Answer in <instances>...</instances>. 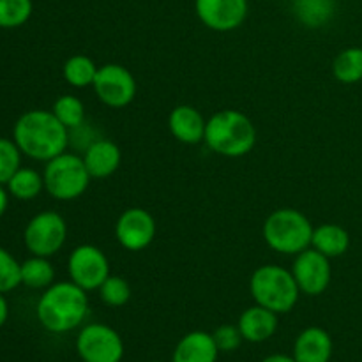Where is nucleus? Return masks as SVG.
Here are the masks:
<instances>
[{
	"label": "nucleus",
	"instance_id": "f257e3e1",
	"mask_svg": "<svg viewBox=\"0 0 362 362\" xmlns=\"http://www.w3.org/2000/svg\"><path fill=\"white\" fill-rule=\"evenodd\" d=\"M13 140L21 154L48 163L69 147V129L52 110H28L13 127Z\"/></svg>",
	"mask_w": 362,
	"mask_h": 362
},
{
	"label": "nucleus",
	"instance_id": "f03ea898",
	"mask_svg": "<svg viewBox=\"0 0 362 362\" xmlns=\"http://www.w3.org/2000/svg\"><path fill=\"white\" fill-rule=\"evenodd\" d=\"M35 315L42 327L53 334L74 331L88 315V297L83 288L73 281H59L39 297Z\"/></svg>",
	"mask_w": 362,
	"mask_h": 362
},
{
	"label": "nucleus",
	"instance_id": "7ed1b4c3",
	"mask_svg": "<svg viewBox=\"0 0 362 362\" xmlns=\"http://www.w3.org/2000/svg\"><path fill=\"white\" fill-rule=\"evenodd\" d=\"M204 141L212 152L223 158H243L257 144V127L239 110H219L207 120Z\"/></svg>",
	"mask_w": 362,
	"mask_h": 362
},
{
	"label": "nucleus",
	"instance_id": "20e7f679",
	"mask_svg": "<svg viewBox=\"0 0 362 362\" xmlns=\"http://www.w3.org/2000/svg\"><path fill=\"white\" fill-rule=\"evenodd\" d=\"M250 292L255 304L278 315L290 313L300 297V290L292 271L276 264L260 265L251 274Z\"/></svg>",
	"mask_w": 362,
	"mask_h": 362
},
{
	"label": "nucleus",
	"instance_id": "39448f33",
	"mask_svg": "<svg viewBox=\"0 0 362 362\" xmlns=\"http://www.w3.org/2000/svg\"><path fill=\"white\" fill-rule=\"evenodd\" d=\"M313 230L315 226L304 212L285 207L267 216L262 226V235L272 251L296 257L300 251L311 247Z\"/></svg>",
	"mask_w": 362,
	"mask_h": 362
},
{
	"label": "nucleus",
	"instance_id": "423d86ee",
	"mask_svg": "<svg viewBox=\"0 0 362 362\" xmlns=\"http://www.w3.org/2000/svg\"><path fill=\"white\" fill-rule=\"evenodd\" d=\"M42 179L45 191L49 197L59 202H71L85 194L92 177L85 166L83 158L66 151L46 163Z\"/></svg>",
	"mask_w": 362,
	"mask_h": 362
},
{
	"label": "nucleus",
	"instance_id": "0eeeda50",
	"mask_svg": "<svg viewBox=\"0 0 362 362\" xmlns=\"http://www.w3.org/2000/svg\"><path fill=\"white\" fill-rule=\"evenodd\" d=\"M66 240L67 223L59 212H39L25 226L23 243L35 257H53L62 250Z\"/></svg>",
	"mask_w": 362,
	"mask_h": 362
},
{
	"label": "nucleus",
	"instance_id": "6e6552de",
	"mask_svg": "<svg viewBox=\"0 0 362 362\" xmlns=\"http://www.w3.org/2000/svg\"><path fill=\"white\" fill-rule=\"evenodd\" d=\"M124 352L120 334L106 324L83 325L76 336V354L83 362H122Z\"/></svg>",
	"mask_w": 362,
	"mask_h": 362
},
{
	"label": "nucleus",
	"instance_id": "1a4fd4ad",
	"mask_svg": "<svg viewBox=\"0 0 362 362\" xmlns=\"http://www.w3.org/2000/svg\"><path fill=\"white\" fill-rule=\"evenodd\" d=\"M67 274L71 281L85 292L99 290L105 279L112 274L108 257L94 244L76 246L67 258Z\"/></svg>",
	"mask_w": 362,
	"mask_h": 362
},
{
	"label": "nucleus",
	"instance_id": "9d476101",
	"mask_svg": "<svg viewBox=\"0 0 362 362\" xmlns=\"http://www.w3.org/2000/svg\"><path fill=\"white\" fill-rule=\"evenodd\" d=\"M92 88L103 105L113 110H120L134 101L138 85L133 73L127 67L120 66V64H105L98 69Z\"/></svg>",
	"mask_w": 362,
	"mask_h": 362
},
{
	"label": "nucleus",
	"instance_id": "9b49d317",
	"mask_svg": "<svg viewBox=\"0 0 362 362\" xmlns=\"http://www.w3.org/2000/svg\"><path fill=\"white\" fill-rule=\"evenodd\" d=\"M290 271L296 278L300 293H304V296H322L331 285V258H327L313 247H308V250L296 255Z\"/></svg>",
	"mask_w": 362,
	"mask_h": 362
},
{
	"label": "nucleus",
	"instance_id": "f8f14e48",
	"mask_svg": "<svg viewBox=\"0 0 362 362\" xmlns=\"http://www.w3.org/2000/svg\"><path fill=\"white\" fill-rule=\"evenodd\" d=\"M156 219L147 209L131 207L119 216L115 223V237L126 251H144L154 243Z\"/></svg>",
	"mask_w": 362,
	"mask_h": 362
},
{
	"label": "nucleus",
	"instance_id": "ddd939ff",
	"mask_svg": "<svg viewBox=\"0 0 362 362\" xmlns=\"http://www.w3.org/2000/svg\"><path fill=\"white\" fill-rule=\"evenodd\" d=\"M247 0H194L202 23L214 32L237 30L247 18Z\"/></svg>",
	"mask_w": 362,
	"mask_h": 362
},
{
	"label": "nucleus",
	"instance_id": "4468645a",
	"mask_svg": "<svg viewBox=\"0 0 362 362\" xmlns=\"http://www.w3.org/2000/svg\"><path fill=\"white\" fill-rule=\"evenodd\" d=\"M207 120L191 105H179L170 112L168 129L177 141L184 145H198L205 140Z\"/></svg>",
	"mask_w": 362,
	"mask_h": 362
},
{
	"label": "nucleus",
	"instance_id": "2eb2a0df",
	"mask_svg": "<svg viewBox=\"0 0 362 362\" xmlns=\"http://www.w3.org/2000/svg\"><path fill=\"white\" fill-rule=\"evenodd\" d=\"M85 166L92 179H108L119 170L122 163V152L119 145L106 138H98L81 154Z\"/></svg>",
	"mask_w": 362,
	"mask_h": 362
},
{
	"label": "nucleus",
	"instance_id": "dca6fc26",
	"mask_svg": "<svg viewBox=\"0 0 362 362\" xmlns=\"http://www.w3.org/2000/svg\"><path fill=\"white\" fill-rule=\"evenodd\" d=\"M278 313L258 304L244 310L237 322L243 339L250 343H264L271 339L278 331Z\"/></svg>",
	"mask_w": 362,
	"mask_h": 362
},
{
	"label": "nucleus",
	"instance_id": "f3484780",
	"mask_svg": "<svg viewBox=\"0 0 362 362\" xmlns=\"http://www.w3.org/2000/svg\"><path fill=\"white\" fill-rule=\"evenodd\" d=\"M218 356L214 336L205 331H193L179 339L173 349L172 362H216Z\"/></svg>",
	"mask_w": 362,
	"mask_h": 362
},
{
	"label": "nucleus",
	"instance_id": "a211bd4d",
	"mask_svg": "<svg viewBox=\"0 0 362 362\" xmlns=\"http://www.w3.org/2000/svg\"><path fill=\"white\" fill-rule=\"evenodd\" d=\"M292 356L297 362H329L332 357L331 334L322 327H306L296 338Z\"/></svg>",
	"mask_w": 362,
	"mask_h": 362
},
{
	"label": "nucleus",
	"instance_id": "6ab92c4d",
	"mask_svg": "<svg viewBox=\"0 0 362 362\" xmlns=\"http://www.w3.org/2000/svg\"><path fill=\"white\" fill-rule=\"evenodd\" d=\"M350 233L336 223H324L313 230L311 247L327 258L343 257L350 250Z\"/></svg>",
	"mask_w": 362,
	"mask_h": 362
},
{
	"label": "nucleus",
	"instance_id": "aec40b11",
	"mask_svg": "<svg viewBox=\"0 0 362 362\" xmlns=\"http://www.w3.org/2000/svg\"><path fill=\"white\" fill-rule=\"evenodd\" d=\"M293 14L306 28H322L334 18L336 0H293Z\"/></svg>",
	"mask_w": 362,
	"mask_h": 362
},
{
	"label": "nucleus",
	"instance_id": "412c9836",
	"mask_svg": "<svg viewBox=\"0 0 362 362\" xmlns=\"http://www.w3.org/2000/svg\"><path fill=\"white\" fill-rule=\"evenodd\" d=\"M53 283H55V267L48 258L32 255L21 264V285L32 290H46Z\"/></svg>",
	"mask_w": 362,
	"mask_h": 362
},
{
	"label": "nucleus",
	"instance_id": "4be33fe9",
	"mask_svg": "<svg viewBox=\"0 0 362 362\" xmlns=\"http://www.w3.org/2000/svg\"><path fill=\"white\" fill-rule=\"evenodd\" d=\"M6 187L13 198L28 202L41 194V191L45 189V179H42V173H39L37 170L21 168L20 166L16 173L7 180Z\"/></svg>",
	"mask_w": 362,
	"mask_h": 362
},
{
	"label": "nucleus",
	"instance_id": "5701e85b",
	"mask_svg": "<svg viewBox=\"0 0 362 362\" xmlns=\"http://www.w3.org/2000/svg\"><path fill=\"white\" fill-rule=\"evenodd\" d=\"M99 67L95 66L90 57L78 53V55L69 57L62 66V76L67 85L74 88H87L94 85L95 74Z\"/></svg>",
	"mask_w": 362,
	"mask_h": 362
},
{
	"label": "nucleus",
	"instance_id": "b1692460",
	"mask_svg": "<svg viewBox=\"0 0 362 362\" xmlns=\"http://www.w3.org/2000/svg\"><path fill=\"white\" fill-rule=\"evenodd\" d=\"M332 76L343 85L362 81V48L350 46L339 52L332 60Z\"/></svg>",
	"mask_w": 362,
	"mask_h": 362
},
{
	"label": "nucleus",
	"instance_id": "393cba45",
	"mask_svg": "<svg viewBox=\"0 0 362 362\" xmlns=\"http://www.w3.org/2000/svg\"><path fill=\"white\" fill-rule=\"evenodd\" d=\"M52 112L69 131L85 122V105L80 98H76V95H60V98L53 103Z\"/></svg>",
	"mask_w": 362,
	"mask_h": 362
},
{
	"label": "nucleus",
	"instance_id": "a878e982",
	"mask_svg": "<svg viewBox=\"0 0 362 362\" xmlns=\"http://www.w3.org/2000/svg\"><path fill=\"white\" fill-rule=\"evenodd\" d=\"M32 0H0V28H18L32 16Z\"/></svg>",
	"mask_w": 362,
	"mask_h": 362
},
{
	"label": "nucleus",
	"instance_id": "bb28decb",
	"mask_svg": "<svg viewBox=\"0 0 362 362\" xmlns=\"http://www.w3.org/2000/svg\"><path fill=\"white\" fill-rule=\"evenodd\" d=\"M99 297L108 308H122L131 299V286L122 276L110 274L99 286Z\"/></svg>",
	"mask_w": 362,
	"mask_h": 362
},
{
	"label": "nucleus",
	"instance_id": "cd10ccee",
	"mask_svg": "<svg viewBox=\"0 0 362 362\" xmlns=\"http://www.w3.org/2000/svg\"><path fill=\"white\" fill-rule=\"evenodd\" d=\"M21 285V264L0 246V292L7 293Z\"/></svg>",
	"mask_w": 362,
	"mask_h": 362
},
{
	"label": "nucleus",
	"instance_id": "c85d7f7f",
	"mask_svg": "<svg viewBox=\"0 0 362 362\" xmlns=\"http://www.w3.org/2000/svg\"><path fill=\"white\" fill-rule=\"evenodd\" d=\"M21 166V151L14 140L0 136V184L6 186L7 180Z\"/></svg>",
	"mask_w": 362,
	"mask_h": 362
},
{
	"label": "nucleus",
	"instance_id": "c756f323",
	"mask_svg": "<svg viewBox=\"0 0 362 362\" xmlns=\"http://www.w3.org/2000/svg\"><path fill=\"white\" fill-rule=\"evenodd\" d=\"M212 336H214V341L216 345H218L219 352H235L240 346V343L244 341L239 327L232 324L219 325V327L212 332Z\"/></svg>",
	"mask_w": 362,
	"mask_h": 362
},
{
	"label": "nucleus",
	"instance_id": "7c9ffc66",
	"mask_svg": "<svg viewBox=\"0 0 362 362\" xmlns=\"http://www.w3.org/2000/svg\"><path fill=\"white\" fill-rule=\"evenodd\" d=\"M95 140H98V136H95L94 129H92L87 122H83L81 126L69 131V145L80 148L81 152H83L88 145L94 144Z\"/></svg>",
	"mask_w": 362,
	"mask_h": 362
},
{
	"label": "nucleus",
	"instance_id": "2f4dec72",
	"mask_svg": "<svg viewBox=\"0 0 362 362\" xmlns=\"http://www.w3.org/2000/svg\"><path fill=\"white\" fill-rule=\"evenodd\" d=\"M7 317H9V304H7L6 296L0 292V329H2L4 324L7 322Z\"/></svg>",
	"mask_w": 362,
	"mask_h": 362
},
{
	"label": "nucleus",
	"instance_id": "473e14b6",
	"mask_svg": "<svg viewBox=\"0 0 362 362\" xmlns=\"http://www.w3.org/2000/svg\"><path fill=\"white\" fill-rule=\"evenodd\" d=\"M7 205H9V191L4 187V184H0V218L6 214Z\"/></svg>",
	"mask_w": 362,
	"mask_h": 362
},
{
	"label": "nucleus",
	"instance_id": "72a5a7b5",
	"mask_svg": "<svg viewBox=\"0 0 362 362\" xmlns=\"http://www.w3.org/2000/svg\"><path fill=\"white\" fill-rule=\"evenodd\" d=\"M262 362H297L293 356H285V354H272V356L265 357Z\"/></svg>",
	"mask_w": 362,
	"mask_h": 362
},
{
	"label": "nucleus",
	"instance_id": "f704fd0d",
	"mask_svg": "<svg viewBox=\"0 0 362 362\" xmlns=\"http://www.w3.org/2000/svg\"><path fill=\"white\" fill-rule=\"evenodd\" d=\"M154 362H159V361H154Z\"/></svg>",
	"mask_w": 362,
	"mask_h": 362
},
{
	"label": "nucleus",
	"instance_id": "c9c22d12",
	"mask_svg": "<svg viewBox=\"0 0 362 362\" xmlns=\"http://www.w3.org/2000/svg\"><path fill=\"white\" fill-rule=\"evenodd\" d=\"M80 362H83V361H80Z\"/></svg>",
	"mask_w": 362,
	"mask_h": 362
}]
</instances>
